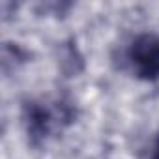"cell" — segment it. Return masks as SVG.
<instances>
[{"label":"cell","mask_w":159,"mask_h":159,"mask_svg":"<svg viewBox=\"0 0 159 159\" xmlns=\"http://www.w3.org/2000/svg\"><path fill=\"white\" fill-rule=\"evenodd\" d=\"M150 159H159V135L155 139V144H153V152H152V157Z\"/></svg>","instance_id":"obj_3"},{"label":"cell","mask_w":159,"mask_h":159,"mask_svg":"<svg viewBox=\"0 0 159 159\" xmlns=\"http://www.w3.org/2000/svg\"><path fill=\"white\" fill-rule=\"evenodd\" d=\"M129 66L140 81L159 79V34H139L127 49Z\"/></svg>","instance_id":"obj_2"},{"label":"cell","mask_w":159,"mask_h":159,"mask_svg":"<svg viewBox=\"0 0 159 159\" xmlns=\"http://www.w3.org/2000/svg\"><path fill=\"white\" fill-rule=\"evenodd\" d=\"M77 118L71 101L58 98L52 101H28L25 105V125L34 146L47 142L51 137L62 133Z\"/></svg>","instance_id":"obj_1"}]
</instances>
